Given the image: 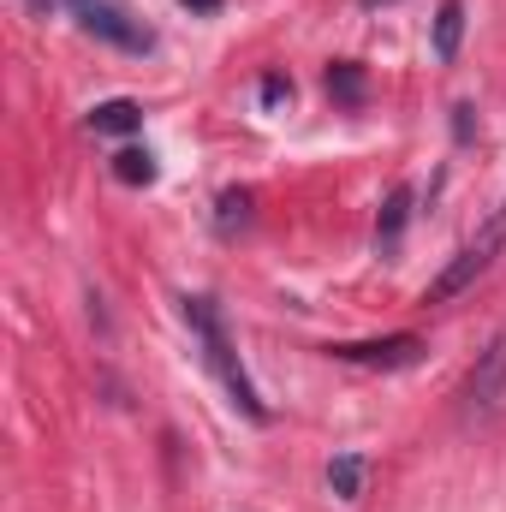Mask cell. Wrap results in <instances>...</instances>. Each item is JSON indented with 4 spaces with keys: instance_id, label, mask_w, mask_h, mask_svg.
I'll return each mask as SVG.
<instances>
[{
    "instance_id": "cell-6",
    "label": "cell",
    "mask_w": 506,
    "mask_h": 512,
    "mask_svg": "<svg viewBox=\"0 0 506 512\" xmlns=\"http://www.w3.org/2000/svg\"><path fill=\"white\" fill-rule=\"evenodd\" d=\"M405 221H411V191H405V185H393V191H387V203H381V221H376V251L381 256L399 251Z\"/></svg>"
},
{
    "instance_id": "cell-8",
    "label": "cell",
    "mask_w": 506,
    "mask_h": 512,
    "mask_svg": "<svg viewBox=\"0 0 506 512\" xmlns=\"http://www.w3.org/2000/svg\"><path fill=\"white\" fill-rule=\"evenodd\" d=\"M137 126H143V108L126 102V96H120V102H102V108L90 114V131H102V137H131Z\"/></svg>"
},
{
    "instance_id": "cell-10",
    "label": "cell",
    "mask_w": 506,
    "mask_h": 512,
    "mask_svg": "<svg viewBox=\"0 0 506 512\" xmlns=\"http://www.w3.org/2000/svg\"><path fill=\"white\" fill-rule=\"evenodd\" d=\"M328 90H334V102H346V108H364V72H358L352 60L328 66Z\"/></svg>"
},
{
    "instance_id": "cell-15",
    "label": "cell",
    "mask_w": 506,
    "mask_h": 512,
    "mask_svg": "<svg viewBox=\"0 0 506 512\" xmlns=\"http://www.w3.org/2000/svg\"><path fill=\"white\" fill-rule=\"evenodd\" d=\"M364 6H393V0H364Z\"/></svg>"
},
{
    "instance_id": "cell-3",
    "label": "cell",
    "mask_w": 506,
    "mask_h": 512,
    "mask_svg": "<svg viewBox=\"0 0 506 512\" xmlns=\"http://www.w3.org/2000/svg\"><path fill=\"white\" fill-rule=\"evenodd\" d=\"M501 245H506V203L495 209V221H489V227H483V233H477V239H471L465 251L453 256V262H447V268H441L435 280H429L423 304H453V298H459L465 286H477V280L489 274V262L501 256Z\"/></svg>"
},
{
    "instance_id": "cell-5",
    "label": "cell",
    "mask_w": 506,
    "mask_h": 512,
    "mask_svg": "<svg viewBox=\"0 0 506 512\" xmlns=\"http://www.w3.org/2000/svg\"><path fill=\"white\" fill-rule=\"evenodd\" d=\"M423 340L417 334H387V340H340V346H328V358L334 364H358V370H411V364H423Z\"/></svg>"
},
{
    "instance_id": "cell-7",
    "label": "cell",
    "mask_w": 506,
    "mask_h": 512,
    "mask_svg": "<svg viewBox=\"0 0 506 512\" xmlns=\"http://www.w3.org/2000/svg\"><path fill=\"white\" fill-rule=\"evenodd\" d=\"M459 42H465V0H447L435 12V60L453 66L459 60Z\"/></svg>"
},
{
    "instance_id": "cell-9",
    "label": "cell",
    "mask_w": 506,
    "mask_h": 512,
    "mask_svg": "<svg viewBox=\"0 0 506 512\" xmlns=\"http://www.w3.org/2000/svg\"><path fill=\"white\" fill-rule=\"evenodd\" d=\"M328 489H334V501H358L364 495V453H334Z\"/></svg>"
},
{
    "instance_id": "cell-11",
    "label": "cell",
    "mask_w": 506,
    "mask_h": 512,
    "mask_svg": "<svg viewBox=\"0 0 506 512\" xmlns=\"http://www.w3.org/2000/svg\"><path fill=\"white\" fill-rule=\"evenodd\" d=\"M114 173H120L126 185H155V155H149V149H120V155H114Z\"/></svg>"
},
{
    "instance_id": "cell-13",
    "label": "cell",
    "mask_w": 506,
    "mask_h": 512,
    "mask_svg": "<svg viewBox=\"0 0 506 512\" xmlns=\"http://www.w3.org/2000/svg\"><path fill=\"white\" fill-rule=\"evenodd\" d=\"M286 96H292V84H286V78H262V108H280Z\"/></svg>"
},
{
    "instance_id": "cell-1",
    "label": "cell",
    "mask_w": 506,
    "mask_h": 512,
    "mask_svg": "<svg viewBox=\"0 0 506 512\" xmlns=\"http://www.w3.org/2000/svg\"><path fill=\"white\" fill-rule=\"evenodd\" d=\"M185 322H191V334H197V346H203V364L215 370V382L227 387V399H233L251 423H268V405L256 399L251 376H245V364H239V352H233V340H227V322H221L215 298H185Z\"/></svg>"
},
{
    "instance_id": "cell-2",
    "label": "cell",
    "mask_w": 506,
    "mask_h": 512,
    "mask_svg": "<svg viewBox=\"0 0 506 512\" xmlns=\"http://www.w3.org/2000/svg\"><path fill=\"white\" fill-rule=\"evenodd\" d=\"M66 12L78 18L84 36H96V42H108L120 54H155V30L120 0H66Z\"/></svg>"
},
{
    "instance_id": "cell-14",
    "label": "cell",
    "mask_w": 506,
    "mask_h": 512,
    "mask_svg": "<svg viewBox=\"0 0 506 512\" xmlns=\"http://www.w3.org/2000/svg\"><path fill=\"white\" fill-rule=\"evenodd\" d=\"M185 6H191V12H215L221 0H185Z\"/></svg>"
},
{
    "instance_id": "cell-4",
    "label": "cell",
    "mask_w": 506,
    "mask_h": 512,
    "mask_svg": "<svg viewBox=\"0 0 506 512\" xmlns=\"http://www.w3.org/2000/svg\"><path fill=\"white\" fill-rule=\"evenodd\" d=\"M501 399H506V328L477 352V364H471V376H465V411H471L477 423H495V417H501Z\"/></svg>"
},
{
    "instance_id": "cell-12",
    "label": "cell",
    "mask_w": 506,
    "mask_h": 512,
    "mask_svg": "<svg viewBox=\"0 0 506 512\" xmlns=\"http://www.w3.org/2000/svg\"><path fill=\"white\" fill-rule=\"evenodd\" d=\"M245 221H251V191H221V215H215V227L233 233V227H245Z\"/></svg>"
}]
</instances>
